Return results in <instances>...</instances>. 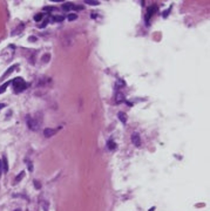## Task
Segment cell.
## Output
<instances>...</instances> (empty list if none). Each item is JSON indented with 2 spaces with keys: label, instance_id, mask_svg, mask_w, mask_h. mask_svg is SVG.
Listing matches in <instances>:
<instances>
[{
  "label": "cell",
  "instance_id": "obj_1",
  "mask_svg": "<svg viewBox=\"0 0 210 211\" xmlns=\"http://www.w3.org/2000/svg\"><path fill=\"white\" fill-rule=\"evenodd\" d=\"M11 83L13 85L14 92H17V93H20V92H23L26 88V83H25V81L21 77H15L14 80L11 81Z\"/></svg>",
  "mask_w": 210,
  "mask_h": 211
},
{
  "label": "cell",
  "instance_id": "obj_2",
  "mask_svg": "<svg viewBox=\"0 0 210 211\" xmlns=\"http://www.w3.org/2000/svg\"><path fill=\"white\" fill-rule=\"evenodd\" d=\"M27 126L29 127L31 130H38L39 129V123L36 122L35 118H32V117L27 116Z\"/></svg>",
  "mask_w": 210,
  "mask_h": 211
},
{
  "label": "cell",
  "instance_id": "obj_3",
  "mask_svg": "<svg viewBox=\"0 0 210 211\" xmlns=\"http://www.w3.org/2000/svg\"><path fill=\"white\" fill-rule=\"evenodd\" d=\"M157 12V6L156 5H152V6H149L148 7V11H147V15H146V19H147V21L149 19L152 18V15L154 13H156Z\"/></svg>",
  "mask_w": 210,
  "mask_h": 211
},
{
  "label": "cell",
  "instance_id": "obj_4",
  "mask_svg": "<svg viewBox=\"0 0 210 211\" xmlns=\"http://www.w3.org/2000/svg\"><path fill=\"white\" fill-rule=\"evenodd\" d=\"M131 142H133L134 145L140 147V145H141V139H140V135L136 134V133H134V134L131 135Z\"/></svg>",
  "mask_w": 210,
  "mask_h": 211
},
{
  "label": "cell",
  "instance_id": "obj_5",
  "mask_svg": "<svg viewBox=\"0 0 210 211\" xmlns=\"http://www.w3.org/2000/svg\"><path fill=\"white\" fill-rule=\"evenodd\" d=\"M58 131V129H52V128H46L44 129V136H45L46 139H48L51 136H53L55 133Z\"/></svg>",
  "mask_w": 210,
  "mask_h": 211
},
{
  "label": "cell",
  "instance_id": "obj_6",
  "mask_svg": "<svg viewBox=\"0 0 210 211\" xmlns=\"http://www.w3.org/2000/svg\"><path fill=\"white\" fill-rule=\"evenodd\" d=\"M1 169H2V171H4V172H7V171H8V162H7V158H6V157L2 158Z\"/></svg>",
  "mask_w": 210,
  "mask_h": 211
},
{
  "label": "cell",
  "instance_id": "obj_7",
  "mask_svg": "<svg viewBox=\"0 0 210 211\" xmlns=\"http://www.w3.org/2000/svg\"><path fill=\"white\" fill-rule=\"evenodd\" d=\"M14 69H15V66H11V67H9L8 69H7V70L4 73V75L1 76V79H0V80H4L5 77H7L8 75H11V74H12V72H13Z\"/></svg>",
  "mask_w": 210,
  "mask_h": 211
},
{
  "label": "cell",
  "instance_id": "obj_8",
  "mask_svg": "<svg viewBox=\"0 0 210 211\" xmlns=\"http://www.w3.org/2000/svg\"><path fill=\"white\" fill-rule=\"evenodd\" d=\"M117 116H119V120H120L123 124H125L126 122H127V115H126L125 113H122V112H120L119 114H117Z\"/></svg>",
  "mask_w": 210,
  "mask_h": 211
},
{
  "label": "cell",
  "instance_id": "obj_9",
  "mask_svg": "<svg viewBox=\"0 0 210 211\" xmlns=\"http://www.w3.org/2000/svg\"><path fill=\"white\" fill-rule=\"evenodd\" d=\"M74 6L75 5L72 4V2H65V4L62 5V7L65 11H69V9H74Z\"/></svg>",
  "mask_w": 210,
  "mask_h": 211
},
{
  "label": "cell",
  "instance_id": "obj_10",
  "mask_svg": "<svg viewBox=\"0 0 210 211\" xmlns=\"http://www.w3.org/2000/svg\"><path fill=\"white\" fill-rule=\"evenodd\" d=\"M9 85H11V81H6L5 83H2V85L0 86V94H2L5 90L7 89V87H8Z\"/></svg>",
  "mask_w": 210,
  "mask_h": 211
},
{
  "label": "cell",
  "instance_id": "obj_11",
  "mask_svg": "<svg viewBox=\"0 0 210 211\" xmlns=\"http://www.w3.org/2000/svg\"><path fill=\"white\" fill-rule=\"evenodd\" d=\"M107 147H108L109 150H114V149L116 148V143H115V142H113V141H109V142L107 143Z\"/></svg>",
  "mask_w": 210,
  "mask_h": 211
},
{
  "label": "cell",
  "instance_id": "obj_12",
  "mask_svg": "<svg viewBox=\"0 0 210 211\" xmlns=\"http://www.w3.org/2000/svg\"><path fill=\"white\" fill-rule=\"evenodd\" d=\"M122 101H125L123 95L121 94V93H117V95H116V102H117V103H120V102H122Z\"/></svg>",
  "mask_w": 210,
  "mask_h": 211
},
{
  "label": "cell",
  "instance_id": "obj_13",
  "mask_svg": "<svg viewBox=\"0 0 210 211\" xmlns=\"http://www.w3.org/2000/svg\"><path fill=\"white\" fill-rule=\"evenodd\" d=\"M24 175H25V172H24V171H21V172H20V174L18 175V177L15 178V183H18V182H20V181H21V178L24 177Z\"/></svg>",
  "mask_w": 210,
  "mask_h": 211
},
{
  "label": "cell",
  "instance_id": "obj_14",
  "mask_svg": "<svg viewBox=\"0 0 210 211\" xmlns=\"http://www.w3.org/2000/svg\"><path fill=\"white\" fill-rule=\"evenodd\" d=\"M42 17H44V14H42V13H38V14L35 15V17H34V20L39 23V21H40L41 19H42Z\"/></svg>",
  "mask_w": 210,
  "mask_h": 211
},
{
  "label": "cell",
  "instance_id": "obj_15",
  "mask_svg": "<svg viewBox=\"0 0 210 211\" xmlns=\"http://www.w3.org/2000/svg\"><path fill=\"white\" fill-rule=\"evenodd\" d=\"M67 19L69 20V21H73V20H76V19H78V15H76V14H69Z\"/></svg>",
  "mask_w": 210,
  "mask_h": 211
},
{
  "label": "cell",
  "instance_id": "obj_16",
  "mask_svg": "<svg viewBox=\"0 0 210 211\" xmlns=\"http://www.w3.org/2000/svg\"><path fill=\"white\" fill-rule=\"evenodd\" d=\"M63 20V17H61V15H56L55 18H53V21H62Z\"/></svg>",
  "mask_w": 210,
  "mask_h": 211
},
{
  "label": "cell",
  "instance_id": "obj_17",
  "mask_svg": "<svg viewBox=\"0 0 210 211\" xmlns=\"http://www.w3.org/2000/svg\"><path fill=\"white\" fill-rule=\"evenodd\" d=\"M86 4L92 5V6H98V5H99V1H86Z\"/></svg>",
  "mask_w": 210,
  "mask_h": 211
},
{
  "label": "cell",
  "instance_id": "obj_18",
  "mask_svg": "<svg viewBox=\"0 0 210 211\" xmlns=\"http://www.w3.org/2000/svg\"><path fill=\"white\" fill-rule=\"evenodd\" d=\"M34 184H35V188L36 189H40V183H39L38 181H34Z\"/></svg>",
  "mask_w": 210,
  "mask_h": 211
},
{
  "label": "cell",
  "instance_id": "obj_19",
  "mask_svg": "<svg viewBox=\"0 0 210 211\" xmlns=\"http://www.w3.org/2000/svg\"><path fill=\"white\" fill-rule=\"evenodd\" d=\"M28 169H29V171H32V169H33V168H32V164H31V163L28 164Z\"/></svg>",
  "mask_w": 210,
  "mask_h": 211
},
{
  "label": "cell",
  "instance_id": "obj_20",
  "mask_svg": "<svg viewBox=\"0 0 210 211\" xmlns=\"http://www.w3.org/2000/svg\"><path fill=\"white\" fill-rule=\"evenodd\" d=\"M2 108H5V104L4 103H0V109H2Z\"/></svg>",
  "mask_w": 210,
  "mask_h": 211
},
{
  "label": "cell",
  "instance_id": "obj_21",
  "mask_svg": "<svg viewBox=\"0 0 210 211\" xmlns=\"http://www.w3.org/2000/svg\"><path fill=\"white\" fill-rule=\"evenodd\" d=\"M35 40H36L35 38H29V41H35Z\"/></svg>",
  "mask_w": 210,
  "mask_h": 211
},
{
  "label": "cell",
  "instance_id": "obj_22",
  "mask_svg": "<svg viewBox=\"0 0 210 211\" xmlns=\"http://www.w3.org/2000/svg\"><path fill=\"white\" fill-rule=\"evenodd\" d=\"M15 211H20V210H15Z\"/></svg>",
  "mask_w": 210,
  "mask_h": 211
}]
</instances>
